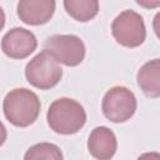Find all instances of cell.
Listing matches in <instances>:
<instances>
[{
	"label": "cell",
	"mask_w": 160,
	"mask_h": 160,
	"mask_svg": "<svg viewBox=\"0 0 160 160\" xmlns=\"http://www.w3.org/2000/svg\"><path fill=\"white\" fill-rule=\"evenodd\" d=\"M55 0H19L18 16L28 25H42L50 21L55 12Z\"/></svg>",
	"instance_id": "cell-8"
},
{
	"label": "cell",
	"mask_w": 160,
	"mask_h": 160,
	"mask_svg": "<svg viewBox=\"0 0 160 160\" xmlns=\"http://www.w3.org/2000/svg\"><path fill=\"white\" fill-rule=\"evenodd\" d=\"M25 76L30 85L40 90H49L62 78V69L49 50L35 55L25 68Z\"/></svg>",
	"instance_id": "cell-3"
},
{
	"label": "cell",
	"mask_w": 160,
	"mask_h": 160,
	"mask_svg": "<svg viewBox=\"0 0 160 160\" xmlns=\"http://www.w3.org/2000/svg\"><path fill=\"white\" fill-rule=\"evenodd\" d=\"M152 29L155 31V35L158 36V39L160 40V12H158L155 16H154V20H152Z\"/></svg>",
	"instance_id": "cell-14"
},
{
	"label": "cell",
	"mask_w": 160,
	"mask_h": 160,
	"mask_svg": "<svg viewBox=\"0 0 160 160\" xmlns=\"http://www.w3.org/2000/svg\"><path fill=\"white\" fill-rule=\"evenodd\" d=\"M138 85L149 98H160V59L145 62L136 74Z\"/></svg>",
	"instance_id": "cell-10"
},
{
	"label": "cell",
	"mask_w": 160,
	"mask_h": 160,
	"mask_svg": "<svg viewBox=\"0 0 160 160\" xmlns=\"http://www.w3.org/2000/svg\"><path fill=\"white\" fill-rule=\"evenodd\" d=\"M45 49L49 50L59 64L76 66L85 58V44L76 35H52L46 39Z\"/></svg>",
	"instance_id": "cell-6"
},
{
	"label": "cell",
	"mask_w": 160,
	"mask_h": 160,
	"mask_svg": "<svg viewBox=\"0 0 160 160\" xmlns=\"http://www.w3.org/2000/svg\"><path fill=\"white\" fill-rule=\"evenodd\" d=\"M62 152L59 146L50 142H40L30 146L24 155L25 160H62Z\"/></svg>",
	"instance_id": "cell-12"
},
{
	"label": "cell",
	"mask_w": 160,
	"mask_h": 160,
	"mask_svg": "<svg viewBox=\"0 0 160 160\" xmlns=\"http://www.w3.org/2000/svg\"><path fill=\"white\" fill-rule=\"evenodd\" d=\"M118 149V140L112 130L106 126L95 128L88 140V150L95 159L109 160L111 159Z\"/></svg>",
	"instance_id": "cell-9"
},
{
	"label": "cell",
	"mask_w": 160,
	"mask_h": 160,
	"mask_svg": "<svg viewBox=\"0 0 160 160\" xmlns=\"http://www.w3.org/2000/svg\"><path fill=\"white\" fill-rule=\"evenodd\" d=\"M111 34L118 44L125 48H138L146 38L144 19L134 10H124L111 24Z\"/></svg>",
	"instance_id": "cell-4"
},
{
	"label": "cell",
	"mask_w": 160,
	"mask_h": 160,
	"mask_svg": "<svg viewBox=\"0 0 160 160\" xmlns=\"http://www.w3.org/2000/svg\"><path fill=\"white\" fill-rule=\"evenodd\" d=\"M136 98L131 90L125 86H114L109 89L101 102L104 116L111 122H125L130 120L136 111Z\"/></svg>",
	"instance_id": "cell-5"
},
{
	"label": "cell",
	"mask_w": 160,
	"mask_h": 160,
	"mask_svg": "<svg viewBox=\"0 0 160 160\" xmlns=\"http://www.w3.org/2000/svg\"><path fill=\"white\" fill-rule=\"evenodd\" d=\"M36 36L24 28L10 29L1 40L4 54L11 59H25L36 50Z\"/></svg>",
	"instance_id": "cell-7"
},
{
	"label": "cell",
	"mask_w": 160,
	"mask_h": 160,
	"mask_svg": "<svg viewBox=\"0 0 160 160\" xmlns=\"http://www.w3.org/2000/svg\"><path fill=\"white\" fill-rule=\"evenodd\" d=\"M40 108L38 95L25 88L10 90L2 102L6 120L18 128H26L34 124L39 118Z\"/></svg>",
	"instance_id": "cell-1"
},
{
	"label": "cell",
	"mask_w": 160,
	"mask_h": 160,
	"mask_svg": "<svg viewBox=\"0 0 160 160\" xmlns=\"http://www.w3.org/2000/svg\"><path fill=\"white\" fill-rule=\"evenodd\" d=\"M66 12L75 20L86 22L99 12V0H64Z\"/></svg>",
	"instance_id": "cell-11"
},
{
	"label": "cell",
	"mask_w": 160,
	"mask_h": 160,
	"mask_svg": "<svg viewBox=\"0 0 160 160\" xmlns=\"http://www.w3.org/2000/svg\"><path fill=\"white\" fill-rule=\"evenodd\" d=\"M46 120L52 131L61 135H71L78 132L86 122V112L74 99L60 98L49 106Z\"/></svg>",
	"instance_id": "cell-2"
},
{
	"label": "cell",
	"mask_w": 160,
	"mask_h": 160,
	"mask_svg": "<svg viewBox=\"0 0 160 160\" xmlns=\"http://www.w3.org/2000/svg\"><path fill=\"white\" fill-rule=\"evenodd\" d=\"M138 5L144 9H155L160 6V0H135Z\"/></svg>",
	"instance_id": "cell-13"
}]
</instances>
